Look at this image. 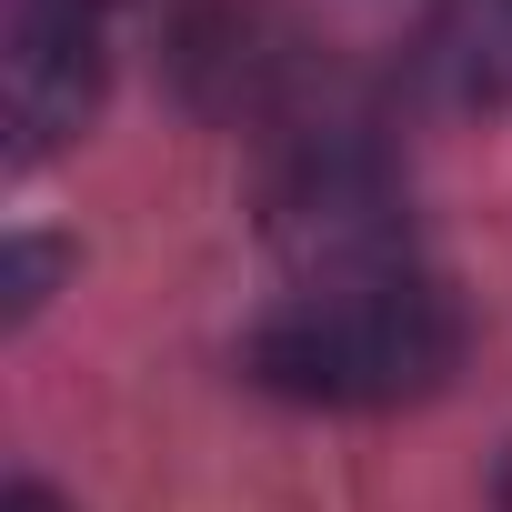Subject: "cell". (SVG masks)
Wrapping results in <instances>:
<instances>
[{
	"label": "cell",
	"mask_w": 512,
	"mask_h": 512,
	"mask_svg": "<svg viewBox=\"0 0 512 512\" xmlns=\"http://www.w3.org/2000/svg\"><path fill=\"white\" fill-rule=\"evenodd\" d=\"M0 512H61V502H51L41 482H11V502H0Z\"/></svg>",
	"instance_id": "obj_5"
},
{
	"label": "cell",
	"mask_w": 512,
	"mask_h": 512,
	"mask_svg": "<svg viewBox=\"0 0 512 512\" xmlns=\"http://www.w3.org/2000/svg\"><path fill=\"white\" fill-rule=\"evenodd\" d=\"M462 342H472L462 292L422 272L412 251L362 241V251H332L312 282H292L251 322L241 372L312 412H402L462 372Z\"/></svg>",
	"instance_id": "obj_1"
},
{
	"label": "cell",
	"mask_w": 512,
	"mask_h": 512,
	"mask_svg": "<svg viewBox=\"0 0 512 512\" xmlns=\"http://www.w3.org/2000/svg\"><path fill=\"white\" fill-rule=\"evenodd\" d=\"M432 81L462 101L512 91V0H452L432 21Z\"/></svg>",
	"instance_id": "obj_3"
},
{
	"label": "cell",
	"mask_w": 512,
	"mask_h": 512,
	"mask_svg": "<svg viewBox=\"0 0 512 512\" xmlns=\"http://www.w3.org/2000/svg\"><path fill=\"white\" fill-rule=\"evenodd\" d=\"M492 512H512V452H502V472H492Z\"/></svg>",
	"instance_id": "obj_6"
},
{
	"label": "cell",
	"mask_w": 512,
	"mask_h": 512,
	"mask_svg": "<svg viewBox=\"0 0 512 512\" xmlns=\"http://www.w3.org/2000/svg\"><path fill=\"white\" fill-rule=\"evenodd\" d=\"M111 81V0H11V61H0V91H11V151L41 161L61 151Z\"/></svg>",
	"instance_id": "obj_2"
},
{
	"label": "cell",
	"mask_w": 512,
	"mask_h": 512,
	"mask_svg": "<svg viewBox=\"0 0 512 512\" xmlns=\"http://www.w3.org/2000/svg\"><path fill=\"white\" fill-rule=\"evenodd\" d=\"M51 272H61V251H51V241H21V251H11V322H31V312H41Z\"/></svg>",
	"instance_id": "obj_4"
}]
</instances>
